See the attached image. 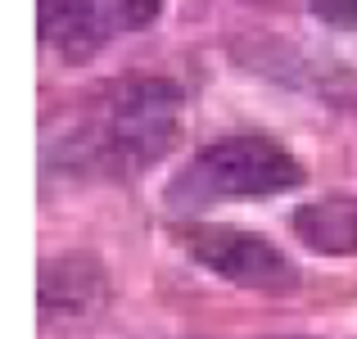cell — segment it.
I'll list each match as a JSON object with an SVG mask.
<instances>
[{
	"label": "cell",
	"mask_w": 357,
	"mask_h": 339,
	"mask_svg": "<svg viewBox=\"0 0 357 339\" xmlns=\"http://www.w3.org/2000/svg\"><path fill=\"white\" fill-rule=\"evenodd\" d=\"M303 186V163L267 136H231L195 154L176 176L172 204H218V199H267Z\"/></svg>",
	"instance_id": "6da1fadb"
},
{
	"label": "cell",
	"mask_w": 357,
	"mask_h": 339,
	"mask_svg": "<svg viewBox=\"0 0 357 339\" xmlns=\"http://www.w3.org/2000/svg\"><path fill=\"white\" fill-rule=\"evenodd\" d=\"M181 131V91L163 77H136L118 91L105 122V154L122 172L154 167Z\"/></svg>",
	"instance_id": "7a4b0ae2"
},
{
	"label": "cell",
	"mask_w": 357,
	"mask_h": 339,
	"mask_svg": "<svg viewBox=\"0 0 357 339\" xmlns=\"http://www.w3.org/2000/svg\"><path fill=\"white\" fill-rule=\"evenodd\" d=\"M158 9L163 0H36V27L59 59L86 63L118 32L149 27Z\"/></svg>",
	"instance_id": "3957f363"
},
{
	"label": "cell",
	"mask_w": 357,
	"mask_h": 339,
	"mask_svg": "<svg viewBox=\"0 0 357 339\" xmlns=\"http://www.w3.org/2000/svg\"><path fill=\"white\" fill-rule=\"evenodd\" d=\"M185 249L199 267L218 271V276L236 280L244 289H262V294H280L298 280V267L267 240L253 231L236 226H199L185 235Z\"/></svg>",
	"instance_id": "277c9868"
},
{
	"label": "cell",
	"mask_w": 357,
	"mask_h": 339,
	"mask_svg": "<svg viewBox=\"0 0 357 339\" xmlns=\"http://www.w3.org/2000/svg\"><path fill=\"white\" fill-rule=\"evenodd\" d=\"M109 294V276L91 253H63L41 267L36 280V303L41 317H77L86 308H96Z\"/></svg>",
	"instance_id": "5b68a950"
},
{
	"label": "cell",
	"mask_w": 357,
	"mask_h": 339,
	"mask_svg": "<svg viewBox=\"0 0 357 339\" xmlns=\"http://www.w3.org/2000/svg\"><path fill=\"white\" fill-rule=\"evenodd\" d=\"M289 226L312 253H357V199H312L289 218Z\"/></svg>",
	"instance_id": "8992f818"
},
{
	"label": "cell",
	"mask_w": 357,
	"mask_h": 339,
	"mask_svg": "<svg viewBox=\"0 0 357 339\" xmlns=\"http://www.w3.org/2000/svg\"><path fill=\"white\" fill-rule=\"evenodd\" d=\"M307 5L317 9V18H326V23H335V27L357 23V0H307Z\"/></svg>",
	"instance_id": "52a82bcc"
},
{
	"label": "cell",
	"mask_w": 357,
	"mask_h": 339,
	"mask_svg": "<svg viewBox=\"0 0 357 339\" xmlns=\"http://www.w3.org/2000/svg\"><path fill=\"white\" fill-rule=\"evenodd\" d=\"M294 339H298V335H294Z\"/></svg>",
	"instance_id": "ba28073f"
}]
</instances>
